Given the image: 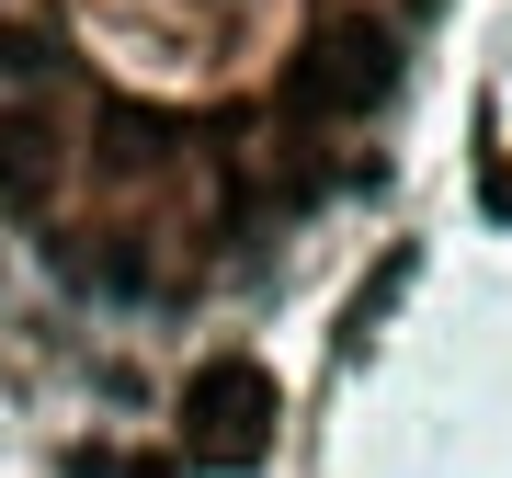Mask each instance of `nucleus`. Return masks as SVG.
I'll return each instance as SVG.
<instances>
[{
	"label": "nucleus",
	"instance_id": "obj_2",
	"mask_svg": "<svg viewBox=\"0 0 512 478\" xmlns=\"http://www.w3.org/2000/svg\"><path fill=\"white\" fill-rule=\"evenodd\" d=\"M308 114H376L387 92H399V35H387L376 12H330L308 57H296V80H285Z\"/></svg>",
	"mask_w": 512,
	"mask_h": 478
},
{
	"label": "nucleus",
	"instance_id": "obj_4",
	"mask_svg": "<svg viewBox=\"0 0 512 478\" xmlns=\"http://www.w3.org/2000/svg\"><path fill=\"white\" fill-rule=\"evenodd\" d=\"M126 478H194L183 456H126Z\"/></svg>",
	"mask_w": 512,
	"mask_h": 478
},
{
	"label": "nucleus",
	"instance_id": "obj_3",
	"mask_svg": "<svg viewBox=\"0 0 512 478\" xmlns=\"http://www.w3.org/2000/svg\"><path fill=\"white\" fill-rule=\"evenodd\" d=\"M57 171H69V126H57L46 92H12L0 103V217H46Z\"/></svg>",
	"mask_w": 512,
	"mask_h": 478
},
{
	"label": "nucleus",
	"instance_id": "obj_1",
	"mask_svg": "<svg viewBox=\"0 0 512 478\" xmlns=\"http://www.w3.org/2000/svg\"><path fill=\"white\" fill-rule=\"evenodd\" d=\"M262 456H274V376H262L251 353H205L183 376V467L251 478Z\"/></svg>",
	"mask_w": 512,
	"mask_h": 478
}]
</instances>
